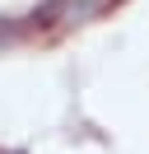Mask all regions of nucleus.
Masks as SVG:
<instances>
[{"label": "nucleus", "instance_id": "f03ea898", "mask_svg": "<svg viewBox=\"0 0 149 154\" xmlns=\"http://www.w3.org/2000/svg\"><path fill=\"white\" fill-rule=\"evenodd\" d=\"M0 154H19V149H0Z\"/></svg>", "mask_w": 149, "mask_h": 154}, {"label": "nucleus", "instance_id": "f257e3e1", "mask_svg": "<svg viewBox=\"0 0 149 154\" xmlns=\"http://www.w3.org/2000/svg\"><path fill=\"white\" fill-rule=\"evenodd\" d=\"M14 33H19L14 23H0V42H9V38H14Z\"/></svg>", "mask_w": 149, "mask_h": 154}]
</instances>
